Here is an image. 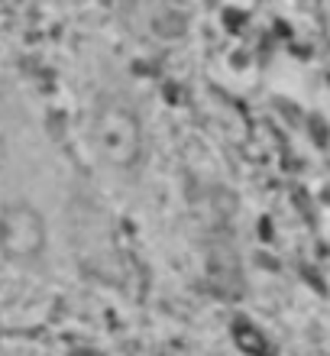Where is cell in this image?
Wrapping results in <instances>:
<instances>
[{
	"label": "cell",
	"mask_w": 330,
	"mask_h": 356,
	"mask_svg": "<svg viewBox=\"0 0 330 356\" xmlns=\"http://www.w3.org/2000/svg\"><path fill=\"white\" fill-rule=\"evenodd\" d=\"M0 250L10 259H36L46 250V217L29 201H10L0 207Z\"/></svg>",
	"instance_id": "cell-2"
},
{
	"label": "cell",
	"mask_w": 330,
	"mask_h": 356,
	"mask_svg": "<svg viewBox=\"0 0 330 356\" xmlns=\"http://www.w3.org/2000/svg\"><path fill=\"white\" fill-rule=\"evenodd\" d=\"M91 143L110 169L130 172L142 159V127L120 97H104L91 113Z\"/></svg>",
	"instance_id": "cell-1"
}]
</instances>
